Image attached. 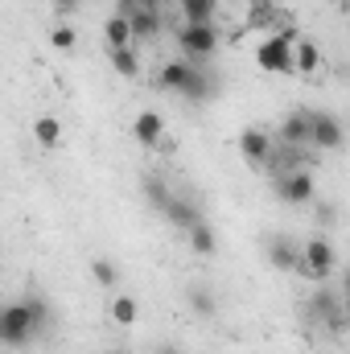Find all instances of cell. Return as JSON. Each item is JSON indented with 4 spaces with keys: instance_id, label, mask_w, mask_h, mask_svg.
Segmentation results:
<instances>
[{
    "instance_id": "6da1fadb",
    "label": "cell",
    "mask_w": 350,
    "mask_h": 354,
    "mask_svg": "<svg viewBox=\"0 0 350 354\" xmlns=\"http://www.w3.org/2000/svg\"><path fill=\"white\" fill-rule=\"evenodd\" d=\"M50 326V305L42 297H21V301H8L4 313H0V342L8 351H21L29 346L33 338H42Z\"/></svg>"
},
{
    "instance_id": "7a4b0ae2",
    "label": "cell",
    "mask_w": 350,
    "mask_h": 354,
    "mask_svg": "<svg viewBox=\"0 0 350 354\" xmlns=\"http://www.w3.org/2000/svg\"><path fill=\"white\" fill-rule=\"evenodd\" d=\"M256 66L264 75H297V33L280 29L256 46Z\"/></svg>"
},
{
    "instance_id": "3957f363",
    "label": "cell",
    "mask_w": 350,
    "mask_h": 354,
    "mask_svg": "<svg viewBox=\"0 0 350 354\" xmlns=\"http://www.w3.org/2000/svg\"><path fill=\"white\" fill-rule=\"evenodd\" d=\"M272 194L280 202H288V206H305V202H313L317 181H313L309 169H280V174L272 177Z\"/></svg>"
},
{
    "instance_id": "277c9868",
    "label": "cell",
    "mask_w": 350,
    "mask_h": 354,
    "mask_svg": "<svg viewBox=\"0 0 350 354\" xmlns=\"http://www.w3.org/2000/svg\"><path fill=\"white\" fill-rule=\"evenodd\" d=\"M177 46H181V54L190 58V62H202V58H210L214 50H219V29L214 25H181L177 29Z\"/></svg>"
},
{
    "instance_id": "5b68a950",
    "label": "cell",
    "mask_w": 350,
    "mask_h": 354,
    "mask_svg": "<svg viewBox=\"0 0 350 354\" xmlns=\"http://www.w3.org/2000/svg\"><path fill=\"white\" fill-rule=\"evenodd\" d=\"M264 256L276 272H301L305 276V248H297L293 235H268L264 239Z\"/></svg>"
},
{
    "instance_id": "8992f818",
    "label": "cell",
    "mask_w": 350,
    "mask_h": 354,
    "mask_svg": "<svg viewBox=\"0 0 350 354\" xmlns=\"http://www.w3.org/2000/svg\"><path fill=\"white\" fill-rule=\"evenodd\" d=\"M301 248H305V280H326V276L334 272L338 252H334V243H330L326 235H313V239H305Z\"/></svg>"
},
{
    "instance_id": "52a82bcc",
    "label": "cell",
    "mask_w": 350,
    "mask_h": 354,
    "mask_svg": "<svg viewBox=\"0 0 350 354\" xmlns=\"http://www.w3.org/2000/svg\"><path fill=\"white\" fill-rule=\"evenodd\" d=\"M235 149H239V157L252 165V169H264V165H272V136H268V128H243L239 132V140H235Z\"/></svg>"
},
{
    "instance_id": "ba28073f",
    "label": "cell",
    "mask_w": 350,
    "mask_h": 354,
    "mask_svg": "<svg viewBox=\"0 0 350 354\" xmlns=\"http://www.w3.org/2000/svg\"><path fill=\"white\" fill-rule=\"evenodd\" d=\"M280 145H284V149L313 145V107H293V111L280 120Z\"/></svg>"
},
{
    "instance_id": "9c48e42d",
    "label": "cell",
    "mask_w": 350,
    "mask_h": 354,
    "mask_svg": "<svg viewBox=\"0 0 350 354\" xmlns=\"http://www.w3.org/2000/svg\"><path fill=\"white\" fill-rule=\"evenodd\" d=\"M194 79H198V62H190V58H174V62H165L157 71V87L174 91V95H185Z\"/></svg>"
},
{
    "instance_id": "30bf717a",
    "label": "cell",
    "mask_w": 350,
    "mask_h": 354,
    "mask_svg": "<svg viewBox=\"0 0 350 354\" xmlns=\"http://www.w3.org/2000/svg\"><path fill=\"white\" fill-rule=\"evenodd\" d=\"M132 140L136 145H145V149H161L169 136H165V115L161 111H140L136 120H132Z\"/></svg>"
},
{
    "instance_id": "8fae6325",
    "label": "cell",
    "mask_w": 350,
    "mask_h": 354,
    "mask_svg": "<svg viewBox=\"0 0 350 354\" xmlns=\"http://www.w3.org/2000/svg\"><path fill=\"white\" fill-rule=\"evenodd\" d=\"M347 145V128H342V120L338 115H330V111H313V149H342Z\"/></svg>"
},
{
    "instance_id": "7c38bea8",
    "label": "cell",
    "mask_w": 350,
    "mask_h": 354,
    "mask_svg": "<svg viewBox=\"0 0 350 354\" xmlns=\"http://www.w3.org/2000/svg\"><path fill=\"white\" fill-rule=\"evenodd\" d=\"M206 214H202V206L190 198V194H174V202L165 206V223L177 227V231H190V227H198Z\"/></svg>"
},
{
    "instance_id": "4fadbf2b",
    "label": "cell",
    "mask_w": 350,
    "mask_h": 354,
    "mask_svg": "<svg viewBox=\"0 0 350 354\" xmlns=\"http://www.w3.org/2000/svg\"><path fill=\"white\" fill-rule=\"evenodd\" d=\"M280 21H284V8H280L276 0H252V8H248V29L264 33V29H276Z\"/></svg>"
},
{
    "instance_id": "5bb4252c",
    "label": "cell",
    "mask_w": 350,
    "mask_h": 354,
    "mask_svg": "<svg viewBox=\"0 0 350 354\" xmlns=\"http://www.w3.org/2000/svg\"><path fill=\"white\" fill-rule=\"evenodd\" d=\"M103 41H107V50H124V46H132V41H136V37H132V21L120 17V12H111V17L103 21Z\"/></svg>"
},
{
    "instance_id": "9a60e30c",
    "label": "cell",
    "mask_w": 350,
    "mask_h": 354,
    "mask_svg": "<svg viewBox=\"0 0 350 354\" xmlns=\"http://www.w3.org/2000/svg\"><path fill=\"white\" fill-rule=\"evenodd\" d=\"M107 62H111V71H116L120 79H140V54H136L132 46H124V50H107Z\"/></svg>"
},
{
    "instance_id": "2e32d148",
    "label": "cell",
    "mask_w": 350,
    "mask_h": 354,
    "mask_svg": "<svg viewBox=\"0 0 350 354\" xmlns=\"http://www.w3.org/2000/svg\"><path fill=\"white\" fill-rule=\"evenodd\" d=\"M177 4L190 25H214V17H219V0H177Z\"/></svg>"
},
{
    "instance_id": "e0dca14e",
    "label": "cell",
    "mask_w": 350,
    "mask_h": 354,
    "mask_svg": "<svg viewBox=\"0 0 350 354\" xmlns=\"http://www.w3.org/2000/svg\"><path fill=\"white\" fill-rule=\"evenodd\" d=\"M185 235H190V248H194V256H214V252H219V235H214V227H210L206 218H202L198 227H190Z\"/></svg>"
},
{
    "instance_id": "ac0fdd59",
    "label": "cell",
    "mask_w": 350,
    "mask_h": 354,
    "mask_svg": "<svg viewBox=\"0 0 350 354\" xmlns=\"http://www.w3.org/2000/svg\"><path fill=\"white\" fill-rule=\"evenodd\" d=\"M128 21H132V37L136 41H153L165 29V17L161 12H140V17H128Z\"/></svg>"
},
{
    "instance_id": "d6986e66",
    "label": "cell",
    "mask_w": 350,
    "mask_h": 354,
    "mask_svg": "<svg viewBox=\"0 0 350 354\" xmlns=\"http://www.w3.org/2000/svg\"><path fill=\"white\" fill-rule=\"evenodd\" d=\"M33 140H37L42 149H58V145H62V124H58L54 115H37V120H33Z\"/></svg>"
},
{
    "instance_id": "ffe728a7",
    "label": "cell",
    "mask_w": 350,
    "mask_h": 354,
    "mask_svg": "<svg viewBox=\"0 0 350 354\" xmlns=\"http://www.w3.org/2000/svg\"><path fill=\"white\" fill-rule=\"evenodd\" d=\"M185 301H190V309H194V317H214V313H219V301H214V292H210L206 284H190V292H185Z\"/></svg>"
},
{
    "instance_id": "44dd1931",
    "label": "cell",
    "mask_w": 350,
    "mask_h": 354,
    "mask_svg": "<svg viewBox=\"0 0 350 354\" xmlns=\"http://www.w3.org/2000/svg\"><path fill=\"white\" fill-rule=\"evenodd\" d=\"M140 185H145V198L153 202V210H161V214H165V206L174 202V189L165 185V177H157V174H145V181H140Z\"/></svg>"
},
{
    "instance_id": "7402d4cb",
    "label": "cell",
    "mask_w": 350,
    "mask_h": 354,
    "mask_svg": "<svg viewBox=\"0 0 350 354\" xmlns=\"http://www.w3.org/2000/svg\"><path fill=\"white\" fill-rule=\"evenodd\" d=\"M322 66V50L313 37H297V75H313Z\"/></svg>"
},
{
    "instance_id": "603a6c76",
    "label": "cell",
    "mask_w": 350,
    "mask_h": 354,
    "mask_svg": "<svg viewBox=\"0 0 350 354\" xmlns=\"http://www.w3.org/2000/svg\"><path fill=\"white\" fill-rule=\"evenodd\" d=\"M136 317H140L136 297H116V301H111V322H116V326H132Z\"/></svg>"
},
{
    "instance_id": "cb8c5ba5",
    "label": "cell",
    "mask_w": 350,
    "mask_h": 354,
    "mask_svg": "<svg viewBox=\"0 0 350 354\" xmlns=\"http://www.w3.org/2000/svg\"><path fill=\"white\" fill-rule=\"evenodd\" d=\"M91 280H95L99 288H116V280H120V268H116V260L99 256V260L91 264Z\"/></svg>"
},
{
    "instance_id": "d4e9b609",
    "label": "cell",
    "mask_w": 350,
    "mask_h": 354,
    "mask_svg": "<svg viewBox=\"0 0 350 354\" xmlns=\"http://www.w3.org/2000/svg\"><path fill=\"white\" fill-rule=\"evenodd\" d=\"M120 17H140V12H161V0H116Z\"/></svg>"
},
{
    "instance_id": "484cf974",
    "label": "cell",
    "mask_w": 350,
    "mask_h": 354,
    "mask_svg": "<svg viewBox=\"0 0 350 354\" xmlns=\"http://www.w3.org/2000/svg\"><path fill=\"white\" fill-rule=\"evenodd\" d=\"M50 41H54V50H62V54H71V50L79 46V33H75L71 25H58V29L50 33Z\"/></svg>"
},
{
    "instance_id": "4316f807",
    "label": "cell",
    "mask_w": 350,
    "mask_h": 354,
    "mask_svg": "<svg viewBox=\"0 0 350 354\" xmlns=\"http://www.w3.org/2000/svg\"><path fill=\"white\" fill-rule=\"evenodd\" d=\"M79 4H83V0H54V12H62V17H66V12H75Z\"/></svg>"
},
{
    "instance_id": "83f0119b",
    "label": "cell",
    "mask_w": 350,
    "mask_h": 354,
    "mask_svg": "<svg viewBox=\"0 0 350 354\" xmlns=\"http://www.w3.org/2000/svg\"><path fill=\"white\" fill-rule=\"evenodd\" d=\"M342 305H347V330H350V272H347V280H342Z\"/></svg>"
},
{
    "instance_id": "f1b7e54d",
    "label": "cell",
    "mask_w": 350,
    "mask_h": 354,
    "mask_svg": "<svg viewBox=\"0 0 350 354\" xmlns=\"http://www.w3.org/2000/svg\"><path fill=\"white\" fill-rule=\"evenodd\" d=\"M107 354H128V351H107Z\"/></svg>"
},
{
    "instance_id": "f546056e",
    "label": "cell",
    "mask_w": 350,
    "mask_h": 354,
    "mask_svg": "<svg viewBox=\"0 0 350 354\" xmlns=\"http://www.w3.org/2000/svg\"><path fill=\"white\" fill-rule=\"evenodd\" d=\"M157 354H177V351H157Z\"/></svg>"
}]
</instances>
